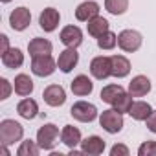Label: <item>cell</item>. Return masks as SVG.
I'll use <instances>...</instances> for the list:
<instances>
[{"mask_svg":"<svg viewBox=\"0 0 156 156\" xmlns=\"http://www.w3.org/2000/svg\"><path fill=\"white\" fill-rule=\"evenodd\" d=\"M24 136V129L19 121L15 119H4L2 123H0V141H2V145H11L15 141H20Z\"/></svg>","mask_w":156,"mask_h":156,"instance_id":"obj_1","label":"cell"},{"mask_svg":"<svg viewBox=\"0 0 156 156\" xmlns=\"http://www.w3.org/2000/svg\"><path fill=\"white\" fill-rule=\"evenodd\" d=\"M99 125L101 129H105L108 134H118L123 129V114L118 112L116 108L110 110H103L99 116Z\"/></svg>","mask_w":156,"mask_h":156,"instance_id":"obj_2","label":"cell"},{"mask_svg":"<svg viewBox=\"0 0 156 156\" xmlns=\"http://www.w3.org/2000/svg\"><path fill=\"white\" fill-rule=\"evenodd\" d=\"M59 140V129L53 123H46L37 130V143L44 151H51Z\"/></svg>","mask_w":156,"mask_h":156,"instance_id":"obj_3","label":"cell"},{"mask_svg":"<svg viewBox=\"0 0 156 156\" xmlns=\"http://www.w3.org/2000/svg\"><path fill=\"white\" fill-rule=\"evenodd\" d=\"M70 114L73 116V119L77 121H83V123H90L98 118V108L96 105L88 103V101H77L72 105Z\"/></svg>","mask_w":156,"mask_h":156,"instance_id":"obj_4","label":"cell"},{"mask_svg":"<svg viewBox=\"0 0 156 156\" xmlns=\"http://www.w3.org/2000/svg\"><path fill=\"white\" fill-rule=\"evenodd\" d=\"M141 41H143V39H141L140 31H136V30H123V31L118 35V46H119L123 51H127V53H132V51L140 50Z\"/></svg>","mask_w":156,"mask_h":156,"instance_id":"obj_5","label":"cell"},{"mask_svg":"<svg viewBox=\"0 0 156 156\" xmlns=\"http://www.w3.org/2000/svg\"><path fill=\"white\" fill-rule=\"evenodd\" d=\"M55 66H57V62L53 61L51 55H37L31 61V72L37 77H48V75H51L55 72Z\"/></svg>","mask_w":156,"mask_h":156,"instance_id":"obj_6","label":"cell"},{"mask_svg":"<svg viewBox=\"0 0 156 156\" xmlns=\"http://www.w3.org/2000/svg\"><path fill=\"white\" fill-rule=\"evenodd\" d=\"M90 73L96 77V79H99V81H103V79H107L108 75H112L110 57H107V55L94 57L92 62H90Z\"/></svg>","mask_w":156,"mask_h":156,"instance_id":"obj_7","label":"cell"},{"mask_svg":"<svg viewBox=\"0 0 156 156\" xmlns=\"http://www.w3.org/2000/svg\"><path fill=\"white\" fill-rule=\"evenodd\" d=\"M30 22H31V13H30V9L24 8V6L13 9L11 15H9V24H11V28H13L15 31H24V30L30 26Z\"/></svg>","mask_w":156,"mask_h":156,"instance_id":"obj_8","label":"cell"},{"mask_svg":"<svg viewBox=\"0 0 156 156\" xmlns=\"http://www.w3.org/2000/svg\"><path fill=\"white\" fill-rule=\"evenodd\" d=\"M42 98L50 107H61L66 101V92H64V88L61 85H50V87L44 88Z\"/></svg>","mask_w":156,"mask_h":156,"instance_id":"obj_9","label":"cell"},{"mask_svg":"<svg viewBox=\"0 0 156 156\" xmlns=\"http://www.w3.org/2000/svg\"><path fill=\"white\" fill-rule=\"evenodd\" d=\"M77 62H79V53L75 51V48H66L64 51H61V55L57 59V66L64 73H70L77 66Z\"/></svg>","mask_w":156,"mask_h":156,"instance_id":"obj_10","label":"cell"},{"mask_svg":"<svg viewBox=\"0 0 156 156\" xmlns=\"http://www.w3.org/2000/svg\"><path fill=\"white\" fill-rule=\"evenodd\" d=\"M59 20H61V15H59V11H57L55 8H46V9L41 13V17H39V24H41V28H42L46 33L55 31L57 26H59Z\"/></svg>","mask_w":156,"mask_h":156,"instance_id":"obj_11","label":"cell"},{"mask_svg":"<svg viewBox=\"0 0 156 156\" xmlns=\"http://www.w3.org/2000/svg\"><path fill=\"white\" fill-rule=\"evenodd\" d=\"M61 42L66 48H77L83 42V31L77 26H66L61 31Z\"/></svg>","mask_w":156,"mask_h":156,"instance_id":"obj_12","label":"cell"},{"mask_svg":"<svg viewBox=\"0 0 156 156\" xmlns=\"http://www.w3.org/2000/svg\"><path fill=\"white\" fill-rule=\"evenodd\" d=\"M151 92V81L147 75H136L129 83V94L132 98H143Z\"/></svg>","mask_w":156,"mask_h":156,"instance_id":"obj_13","label":"cell"},{"mask_svg":"<svg viewBox=\"0 0 156 156\" xmlns=\"http://www.w3.org/2000/svg\"><path fill=\"white\" fill-rule=\"evenodd\" d=\"M70 88H72V92L75 96L83 98V96H90L92 94L94 83L88 79V75H77V77H73V81L70 83Z\"/></svg>","mask_w":156,"mask_h":156,"instance_id":"obj_14","label":"cell"},{"mask_svg":"<svg viewBox=\"0 0 156 156\" xmlns=\"http://www.w3.org/2000/svg\"><path fill=\"white\" fill-rule=\"evenodd\" d=\"M98 15H99V4L98 2H92V0H90V2L79 4V6H77V9H75V19L81 20V22H88V20H92Z\"/></svg>","mask_w":156,"mask_h":156,"instance_id":"obj_15","label":"cell"},{"mask_svg":"<svg viewBox=\"0 0 156 156\" xmlns=\"http://www.w3.org/2000/svg\"><path fill=\"white\" fill-rule=\"evenodd\" d=\"M110 64H112V75L121 79V77H127L130 72V61L123 55H112L110 57Z\"/></svg>","mask_w":156,"mask_h":156,"instance_id":"obj_16","label":"cell"},{"mask_svg":"<svg viewBox=\"0 0 156 156\" xmlns=\"http://www.w3.org/2000/svg\"><path fill=\"white\" fill-rule=\"evenodd\" d=\"M61 140H62V143H64L66 147L75 149L77 145L83 141V140H81V130L77 129V127H73V125H66V127L62 129V132H61Z\"/></svg>","mask_w":156,"mask_h":156,"instance_id":"obj_17","label":"cell"},{"mask_svg":"<svg viewBox=\"0 0 156 156\" xmlns=\"http://www.w3.org/2000/svg\"><path fill=\"white\" fill-rule=\"evenodd\" d=\"M81 151L85 154H92V156H98L105 151V141L99 138V136H88L87 140L81 141Z\"/></svg>","mask_w":156,"mask_h":156,"instance_id":"obj_18","label":"cell"},{"mask_svg":"<svg viewBox=\"0 0 156 156\" xmlns=\"http://www.w3.org/2000/svg\"><path fill=\"white\" fill-rule=\"evenodd\" d=\"M53 50L51 42L48 39H31L30 44H28V51L31 57H37V55H50Z\"/></svg>","mask_w":156,"mask_h":156,"instance_id":"obj_19","label":"cell"},{"mask_svg":"<svg viewBox=\"0 0 156 156\" xmlns=\"http://www.w3.org/2000/svg\"><path fill=\"white\" fill-rule=\"evenodd\" d=\"M17 112H19V116L24 118V119H33V118H37V114H39V105H37L35 99L26 98V99H22V101L17 105Z\"/></svg>","mask_w":156,"mask_h":156,"instance_id":"obj_20","label":"cell"},{"mask_svg":"<svg viewBox=\"0 0 156 156\" xmlns=\"http://www.w3.org/2000/svg\"><path fill=\"white\" fill-rule=\"evenodd\" d=\"M24 62V53L19 48H9L6 53H2V64L6 68H20Z\"/></svg>","mask_w":156,"mask_h":156,"instance_id":"obj_21","label":"cell"},{"mask_svg":"<svg viewBox=\"0 0 156 156\" xmlns=\"http://www.w3.org/2000/svg\"><path fill=\"white\" fill-rule=\"evenodd\" d=\"M87 30H88V35H92V37L99 39L103 33H107V31H108V20L98 15V17H94L92 20H88Z\"/></svg>","mask_w":156,"mask_h":156,"instance_id":"obj_22","label":"cell"},{"mask_svg":"<svg viewBox=\"0 0 156 156\" xmlns=\"http://www.w3.org/2000/svg\"><path fill=\"white\" fill-rule=\"evenodd\" d=\"M15 92L19 96H30L33 92V81H31V77L26 75V73H19L15 77V85H13Z\"/></svg>","mask_w":156,"mask_h":156,"instance_id":"obj_23","label":"cell"},{"mask_svg":"<svg viewBox=\"0 0 156 156\" xmlns=\"http://www.w3.org/2000/svg\"><path fill=\"white\" fill-rule=\"evenodd\" d=\"M151 112H152V108H151V105L145 103V101H134L132 107H130V110H129V114H130L136 121H145V119L151 116Z\"/></svg>","mask_w":156,"mask_h":156,"instance_id":"obj_24","label":"cell"},{"mask_svg":"<svg viewBox=\"0 0 156 156\" xmlns=\"http://www.w3.org/2000/svg\"><path fill=\"white\" fill-rule=\"evenodd\" d=\"M132 96L130 94H127V92H121L116 99H114V103H112V107L118 110V112H121V114H129V110H130V107H132Z\"/></svg>","mask_w":156,"mask_h":156,"instance_id":"obj_25","label":"cell"},{"mask_svg":"<svg viewBox=\"0 0 156 156\" xmlns=\"http://www.w3.org/2000/svg\"><path fill=\"white\" fill-rule=\"evenodd\" d=\"M121 92H125L123 87H119V85H107V87H103V90H101V99H103L105 103L112 105L114 99H116Z\"/></svg>","mask_w":156,"mask_h":156,"instance_id":"obj_26","label":"cell"},{"mask_svg":"<svg viewBox=\"0 0 156 156\" xmlns=\"http://www.w3.org/2000/svg\"><path fill=\"white\" fill-rule=\"evenodd\" d=\"M105 8L112 15H123L129 9V0H105Z\"/></svg>","mask_w":156,"mask_h":156,"instance_id":"obj_27","label":"cell"},{"mask_svg":"<svg viewBox=\"0 0 156 156\" xmlns=\"http://www.w3.org/2000/svg\"><path fill=\"white\" fill-rule=\"evenodd\" d=\"M116 44H118V35L112 33L110 30H108L107 33H103V35L98 39V46H99L101 50H112Z\"/></svg>","mask_w":156,"mask_h":156,"instance_id":"obj_28","label":"cell"},{"mask_svg":"<svg viewBox=\"0 0 156 156\" xmlns=\"http://www.w3.org/2000/svg\"><path fill=\"white\" fill-rule=\"evenodd\" d=\"M39 149H41L39 143H35V141H31V140H26V141L20 143L17 154H19V156H37V154H39Z\"/></svg>","mask_w":156,"mask_h":156,"instance_id":"obj_29","label":"cell"},{"mask_svg":"<svg viewBox=\"0 0 156 156\" xmlns=\"http://www.w3.org/2000/svg\"><path fill=\"white\" fill-rule=\"evenodd\" d=\"M138 154L140 156H156V141L147 140L145 143H141L138 149Z\"/></svg>","mask_w":156,"mask_h":156,"instance_id":"obj_30","label":"cell"},{"mask_svg":"<svg viewBox=\"0 0 156 156\" xmlns=\"http://www.w3.org/2000/svg\"><path fill=\"white\" fill-rule=\"evenodd\" d=\"M112 156H129V147L127 145H114L110 149Z\"/></svg>","mask_w":156,"mask_h":156,"instance_id":"obj_31","label":"cell"},{"mask_svg":"<svg viewBox=\"0 0 156 156\" xmlns=\"http://www.w3.org/2000/svg\"><path fill=\"white\" fill-rule=\"evenodd\" d=\"M145 123H147V129H149L151 132H154V134H156V110H152V112H151V116L145 119Z\"/></svg>","mask_w":156,"mask_h":156,"instance_id":"obj_32","label":"cell"},{"mask_svg":"<svg viewBox=\"0 0 156 156\" xmlns=\"http://www.w3.org/2000/svg\"><path fill=\"white\" fill-rule=\"evenodd\" d=\"M0 83H2V98L0 99H8L9 98V94H11V85H9V81L8 79H0Z\"/></svg>","mask_w":156,"mask_h":156,"instance_id":"obj_33","label":"cell"},{"mask_svg":"<svg viewBox=\"0 0 156 156\" xmlns=\"http://www.w3.org/2000/svg\"><path fill=\"white\" fill-rule=\"evenodd\" d=\"M0 41H2V51H0V53H6L8 50H9V42H8V35H0Z\"/></svg>","mask_w":156,"mask_h":156,"instance_id":"obj_34","label":"cell"},{"mask_svg":"<svg viewBox=\"0 0 156 156\" xmlns=\"http://www.w3.org/2000/svg\"><path fill=\"white\" fill-rule=\"evenodd\" d=\"M81 152H83V151H81ZM81 152H79V151H75V149H70V156H79Z\"/></svg>","mask_w":156,"mask_h":156,"instance_id":"obj_35","label":"cell"},{"mask_svg":"<svg viewBox=\"0 0 156 156\" xmlns=\"http://www.w3.org/2000/svg\"><path fill=\"white\" fill-rule=\"evenodd\" d=\"M2 2H4V4H8V2H11V0H2Z\"/></svg>","mask_w":156,"mask_h":156,"instance_id":"obj_36","label":"cell"}]
</instances>
